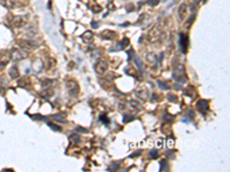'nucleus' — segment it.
Listing matches in <instances>:
<instances>
[{
  "mask_svg": "<svg viewBox=\"0 0 230 172\" xmlns=\"http://www.w3.org/2000/svg\"><path fill=\"white\" fill-rule=\"evenodd\" d=\"M188 46H189V37L185 33H179V48L183 54H185L188 51Z\"/></svg>",
  "mask_w": 230,
  "mask_h": 172,
  "instance_id": "nucleus-1",
  "label": "nucleus"
},
{
  "mask_svg": "<svg viewBox=\"0 0 230 172\" xmlns=\"http://www.w3.org/2000/svg\"><path fill=\"white\" fill-rule=\"evenodd\" d=\"M20 45L26 50H33V48H36L38 46V44L32 41V40H21Z\"/></svg>",
  "mask_w": 230,
  "mask_h": 172,
  "instance_id": "nucleus-2",
  "label": "nucleus"
},
{
  "mask_svg": "<svg viewBox=\"0 0 230 172\" xmlns=\"http://www.w3.org/2000/svg\"><path fill=\"white\" fill-rule=\"evenodd\" d=\"M107 70V63L106 61H99L98 63L96 64V72L99 75L105 74V71Z\"/></svg>",
  "mask_w": 230,
  "mask_h": 172,
  "instance_id": "nucleus-3",
  "label": "nucleus"
},
{
  "mask_svg": "<svg viewBox=\"0 0 230 172\" xmlns=\"http://www.w3.org/2000/svg\"><path fill=\"white\" fill-rule=\"evenodd\" d=\"M197 108L200 113L205 114L208 110V102L206 101V100H199L197 102Z\"/></svg>",
  "mask_w": 230,
  "mask_h": 172,
  "instance_id": "nucleus-4",
  "label": "nucleus"
},
{
  "mask_svg": "<svg viewBox=\"0 0 230 172\" xmlns=\"http://www.w3.org/2000/svg\"><path fill=\"white\" fill-rule=\"evenodd\" d=\"M26 22V17H23V16H16V17H14L13 20V26L15 28H20V26H24Z\"/></svg>",
  "mask_w": 230,
  "mask_h": 172,
  "instance_id": "nucleus-5",
  "label": "nucleus"
},
{
  "mask_svg": "<svg viewBox=\"0 0 230 172\" xmlns=\"http://www.w3.org/2000/svg\"><path fill=\"white\" fill-rule=\"evenodd\" d=\"M186 12H188V6L185 4H182L178 8V17H179V20H183L185 17Z\"/></svg>",
  "mask_w": 230,
  "mask_h": 172,
  "instance_id": "nucleus-6",
  "label": "nucleus"
},
{
  "mask_svg": "<svg viewBox=\"0 0 230 172\" xmlns=\"http://www.w3.org/2000/svg\"><path fill=\"white\" fill-rule=\"evenodd\" d=\"M9 61V54L8 53H0V65H6Z\"/></svg>",
  "mask_w": 230,
  "mask_h": 172,
  "instance_id": "nucleus-7",
  "label": "nucleus"
},
{
  "mask_svg": "<svg viewBox=\"0 0 230 172\" xmlns=\"http://www.w3.org/2000/svg\"><path fill=\"white\" fill-rule=\"evenodd\" d=\"M26 54H23L22 52L17 51V50L13 51V59H14V61H20V60H22L23 57H26Z\"/></svg>",
  "mask_w": 230,
  "mask_h": 172,
  "instance_id": "nucleus-8",
  "label": "nucleus"
},
{
  "mask_svg": "<svg viewBox=\"0 0 230 172\" xmlns=\"http://www.w3.org/2000/svg\"><path fill=\"white\" fill-rule=\"evenodd\" d=\"M101 36H103V38H105V39H114L115 37H116L115 32L109 31V30H107V31H104Z\"/></svg>",
  "mask_w": 230,
  "mask_h": 172,
  "instance_id": "nucleus-9",
  "label": "nucleus"
},
{
  "mask_svg": "<svg viewBox=\"0 0 230 172\" xmlns=\"http://www.w3.org/2000/svg\"><path fill=\"white\" fill-rule=\"evenodd\" d=\"M82 39L85 41V43H91L92 39H93V35H92L91 32H85L84 35H82Z\"/></svg>",
  "mask_w": 230,
  "mask_h": 172,
  "instance_id": "nucleus-10",
  "label": "nucleus"
},
{
  "mask_svg": "<svg viewBox=\"0 0 230 172\" xmlns=\"http://www.w3.org/2000/svg\"><path fill=\"white\" fill-rule=\"evenodd\" d=\"M136 94H137L139 98H142L143 100H145V99L147 98V94H149V93H147V91L144 89V92H143V89H138L137 92H136Z\"/></svg>",
  "mask_w": 230,
  "mask_h": 172,
  "instance_id": "nucleus-11",
  "label": "nucleus"
},
{
  "mask_svg": "<svg viewBox=\"0 0 230 172\" xmlns=\"http://www.w3.org/2000/svg\"><path fill=\"white\" fill-rule=\"evenodd\" d=\"M52 94H53V89H45V91H43V92H41V95L44 96V99H48V98L52 95Z\"/></svg>",
  "mask_w": 230,
  "mask_h": 172,
  "instance_id": "nucleus-12",
  "label": "nucleus"
},
{
  "mask_svg": "<svg viewBox=\"0 0 230 172\" xmlns=\"http://www.w3.org/2000/svg\"><path fill=\"white\" fill-rule=\"evenodd\" d=\"M11 77L12 78H17L19 77V71H17V68L16 67H13L11 69Z\"/></svg>",
  "mask_w": 230,
  "mask_h": 172,
  "instance_id": "nucleus-13",
  "label": "nucleus"
},
{
  "mask_svg": "<svg viewBox=\"0 0 230 172\" xmlns=\"http://www.w3.org/2000/svg\"><path fill=\"white\" fill-rule=\"evenodd\" d=\"M118 45H120V47H121V48H124V47H127V46L129 45V39L128 38L122 39V41H121Z\"/></svg>",
  "mask_w": 230,
  "mask_h": 172,
  "instance_id": "nucleus-14",
  "label": "nucleus"
},
{
  "mask_svg": "<svg viewBox=\"0 0 230 172\" xmlns=\"http://www.w3.org/2000/svg\"><path fill=\"white\" fill-rule=\"evenodd\" d=\"M167 167H168V163L166 161H161L160 162V170L164 171V170H167Z\"/></svg>",
  "mask_w": 230,
  "mask_h": 172,
  "instance_id": "nucleus-15",
  "label": "nucleus"
},
{
  "mask_svg": "<svg viewBox=\"0 0 230 172\" xmlns=\"http://www.w3.org/2000/svg\"><path fill=\"white\" fill-rule=\"evenodd\" d=\"M149 6H152V7H154V6H157L159 4V0H149L147 2H146Z\"/></svg>",
  "mask_w": 230,
  "mask_h": 172,
  "instance_id": "nucleus-16",
  "label": "nucleus"
},
{
  "mask_svg": "<svg viewBox=\"0 0 230 172\" xmlns=\"http://www.w3.org/2000/svg\"><path fill=\"white\" fill-rule=\"evenodd\" d=\"M52 117L55 119V121L61 122V123H66V119H65V118H62V117H59V115H53Z\"/></svg>",
  "mask_w": 230,
  "mask_h": 172,
  "instance_id": "nucleus-17",
  "label": "nucleus"
},
{
  "mask_svg": "<svg viewBox=\"0 0 230 172\" xmlns=\"http://www.w3.org/2000/svg\"><path fill=\"white\" fill-rule=\"evenodd\" d=\"M135 63L137 64L138 65V68H139V70L140 71H143V64H142V62H140V60L138 59V57H136L135 59Z\"/></svg>",
  "mask_w": 230,
  "mask_h": 172,
  "instance_id": "nucleus-18",
  "label": "nucleus"
},
{
  "mask_svg": "<svg viewBox=\"0 0 230 172\" xmlns=\"http://www.w3.org/2000/svg\"><path fill=\"white\" fill-rule=\"evenodd\" d=\"M48 126L52 128V130H54V131H61V128H60V126H57L55 124H52V123H48Z\"/></svg>",
  "mask_w": 230,
  "mask_h": 172,
  "instance_id": "nucleus-19",
  "label": "nucleus"
},
{
  "mask_svg": "<svg viewBox=\"0 0 230 172\" xmlns=\"http://www.w3.org/2000/svg\"><path fill=\"white\" fill-rule=\"evenodd\" d=\"M100 121L103 122L104 124H106V125H107V124L109 123V119H108V117H106L105 115H103V116H100Z\"/></svg>",
  "mask_w": 230,
  "mask_h": 172,
  "instance_id": "nucleus-20",
  "label": "nucleus"
},
{
  "mask_svg": "<svg viewBox=\"0 0 230 172\" xmlns=\"http://www.w3.org/2000/svg\"><path fill=\"white\" fill-rule=\"evenodd\" d=\"M133 119V116H130V115H125L124 117H123V122L124 123H128V122H130Z\"/></svg>",
  "mask_w": 230,
  "mask_h": 172,
  "instance_id": "nucleus-21",
  "label": "nucleus"
},
{
  "mask_svg": "<svg viewBox=\"0 0 230 172\" xmlns=\"http://www.w3.org/2000/svg\"><path fill=\"white\" fill-rule=\"evenodd\" d=\"M158 155H159L158 150H155V149H154V150H151V153H150V156H151L152 158H157Z\"/></svg>",
  "mask_w": 230,
  "mask_h": 172,
  "instance_id": "nucleus-22",
  "label": "nucleus"
},
{
  "mask_svg": "<svg viewBox=\"0 0 230 172\" xmlns=\"http://www.w3.org/2000/svg\"><path fill=\"white\" fill-rule=\"evenodd\" d=\"M168 100L171 102H177V96L173 95V94H169V95H168Z\"/></svg>",
  "mask_w": 230,
  "mask_h": 172,
  "instance_id": "nucleus-23",
  "label": "nucleus"
},
{
  "mask_svg": "<svg viewBox=\"0 0 230 172\" xmlns=\"http://www.w3.org/2000/svg\"><path fill=\"white\" fill-rule=\"evenodd\" d=\"M70 139H72V140L75 141L76 143H78V142H79V137H78V135H75V134H72V135H70Z\"/></svg>",
  "mask_w": 230,
  "mask_h": 172,
  "instance_id": "nucleus-24",
  "label": "nucleus"
},
{
  "mask_svg": "<svg viewBox=\"0 0 230 172\" xmlns=\"http://www.w3.org/2000/svg\"><path fill=\"white\" fill-rule=\"evenodd\" d=\"M158 84H159V86H160V87H162V89H168V86H167L166 84L162 83V82H158Z\"/></svg>",
  "mask_w": 230,
  "mask_h": 172,
  "instance_id": "nucleus-25",
  "label": "nucleus"
},
{
  "mask_svg": "<svg viewBox=\"0 0 230 172\" xmlns=\"http://www.w3.org/2000/svg\"><path fill=\"white\" fill-rule=\"evenodd\" d=\"M91 26L93 28V29H96V28H98V26H99V23H98V22H96V21H92Z\"/></svg>",
  "mask_w": 230,
  "mask_h": 172,
  "instance_id": "nucleus-26",
  "label": "nucleus"
},
{
  "mask_svg": "<svg viewBox=\"0 0 230 172\" xmlns=\"http://www.w3.org/2000/svg\"><path fill=\"white\" fill-rule=\"evenodd\" d=\"M92 9H93V12H94V13H99V12H101V7H93V8H92Z\"/></svg>",
  "mask_w": 230,
  "mask_h": 172,
  "instance_id": "nucleus-27",
  "label": "nucleus"
},
{
  "mask_svg": "<svg viewBox=\"0 0 230 172\" xmlns=\"http://www.w3.org/2000/svg\"><path fill=\"white\" fill-rule=\"evenodd\" d=\"M128 54H129V57H128V60H130L132 57V55H133V50H130V51L128 52Z\"/></svg>",
  "mask_w": 230,
  "mask_h": 172,
  "instance_id": "nucleus-28",
  "label": "nucleus"
},
{
  "mask_svg": "<svg viewBox=\"0 0 230 172\" xmlns=\"http://www.w3.org/2000/svg\"><path fill=\"white\" fill-rule=\"evenodd\" d=\"M50 83H52V80H51V79H48V80H45V82H43V83H41V85H43V86H45L46 84H50Z\"/></svg>",
  "mask_w": 230,
  "mask_h": 172,
  "instance_id": "nucleus-29",
  "label": "nucleus"
},
{
  "mask_svg": "<svg viewBox=\"0 0 230 172\" xmlns=\"http://www.w3.org/2000/svg\"><path fill=\"white\" fill-rule=\"evenodd\" d=\"M140 155V152H136V154H131L130 157H136V156H139Z\"/></svg>",
  "mask_w": 230,
  "mask_h": 172,
  "instance_id": "nucleus-30",
  "label": "nucleus"
},
{
  "mask_svg": "<svg viewBox=\"0 0 230 172\" xmlns=\"http://www.w3.org/2000/svg\"><path fill=\"white\" fill-rule=\"evenodd\" d=\"M113 169H115V170H118V164H116V165H115V164H113V165L111 166V167H109V170H113Z\"/></svg>",
  "mask_w": 230,
  "mask_h": 172,
  "instance_id": "nucleus-31",
  "label": "nucleus"
},
{
  "mask_svg": "<svg viewBox=\"0 0 230 172\" xmlns=\"http://www.w3.org/2000/svg\"><path fill=\"white\" fill-rule=\"evenodd\" d=\"M76 130L79 131V132H86V130H84V128H77Z\"/></svg>",
  "mask_w": 230,
  "mask_h": 172,
  "instance_id": "nucleus-32",
  "label": "nucleus"
}]
</instances>
